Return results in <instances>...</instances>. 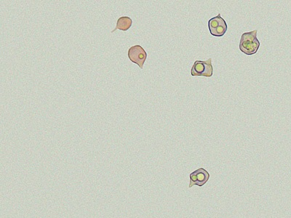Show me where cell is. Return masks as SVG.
Instances as JSON below:
<instances>
[{
    "mask_svg": "<svg viewBox=\"0 0 291 218\" xmlns=\"http://www.w3.org/2000/svg\"><path fill=\"white\" fill-rule=\"evenodd\" d=\"M257 30L243 34L240 39V50L247 55L257 53L260 47V42L257 38Z\"/></svg>",
    "mask_w": 291,
    "mask_h": 218,
    "instance_id": "cell-1",
    "label": "cell"
},
{
    "mask_svg": "<svg viewBox=\"0 0 291 218\" xmlns=\"http://www.w3.org/2000/svg\"><path fill=\"white\" fill-rule=\"evenodd\" d=\"M208 28H209L210 33L214 36H223L227 32V23L224 18L221 16V14H219L217 16L210 19L208 21Z\"/></svg>",
    "mask_w": 291,
    "mask_h": 218,
    "instance_id": "cell-3",
    "label": "cell"
},
{
    "mask_svg": "<svg viewBox=\"0 0 291 218\" xmlns=\"http://www.w3.org/2000/svg\"><path fill=\"white\" fill-rule=\"evenodd\" d=\"M210 178V174L207 170L203 168H200L195 170L190 174V184L189 187L192 188L193 186H198L200 187L204 186L208 182Z\"/></svg>",
    "mask_w": 291,
    "mask_h": 218,
    "instance_id": "cell-5",
    "label": "cell"
},
{
    "mask_svg": "<svg viewBox=\"0 0 291 218\" xmlns=\"http://www.w3.org/2000/svg\"><path fill=\"white\" fill-rule=\"evenodd\" d=\"M214 74V68L212 66V59L209 58L206 61L196 60L191 70L192 76H203L206 77H211Z\"/></svg>",
    "mask_w": 291,
    "mask_h": 218,
    "instance_id": "cell-2",
    "label": "cell"
},
{
    "mask_svg": "<svg viewBox=\"0 0 291 218\" xmlns=\"http://www.w3.org/2000/svg\"><path fill=\"white\" fill-rule=\"evenodd\" d=\"M133 24V20L130 17L122 16L117 20V25H116L115 28L111 33H114L117 29L121 30V31H126L129 28L131 27Z\"/></svg>",
    "mask_w": 291,
    "mask_h": 218,
    "instance_id": "cell-6",
    "label": "cell"
},
{
    "mask_svg": "<svg viewBox=\"0 0 291 218\" xmlns=\"http://www.w3.org/2000/svg\"><path fill=\"white\" fill-rule=\"evenodd\" d=\"M128 55L130 61L136 63L140 68L143 69V66L147 58V53L141 45L137 44L130 47Z\"/></svg>",
    "mask_w": 291,
    "mask_h": 218,
    "instance_id": "cell-4",
    "label": "cell"
}]
</instances>
